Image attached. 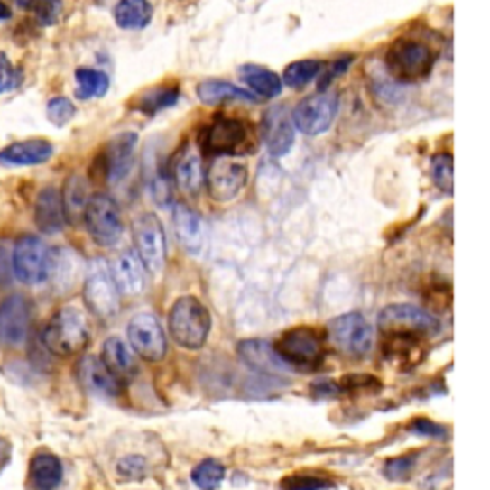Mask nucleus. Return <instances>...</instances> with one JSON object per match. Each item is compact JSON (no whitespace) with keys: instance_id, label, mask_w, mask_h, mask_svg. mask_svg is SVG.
Returning <instances> with one entry per match:
<instances>
[{"instance_id":"f257e3e1","label":"nucleus","mask_w":490,"mask_h":490,"mask_svg":"<svg viewBox=\"0 0 490 490\" xmlns=\"http://www.w3.org/2000/svg\"><path fill=\"white\" fill-rule=\"evenodd\" d=\"M280 360L290 370H316L324 365L326 337L320 329L310 326H297L276 339L273 345Z\"/></svg>"},{"instance_id":"f03ea898","label":"nucleus","mask_w":490,"mask_h":490,"mask_svg":"<svg viewBox=\"0 0 490 490\" xmlns=\"http://www.w3.org/2000/svg\"><path fill=\"white\" fill-rule=\"evenodd\" d=\"M169 331L184 349H201L211 331V314L198 297L186 295L172 305L169 314Z\"/></svg>"},{"instance_id":"7ed1b4c3","label":"nucleus","mask_w":490,"mask_h":490,"mask_svg":"<svg viewBox=\"0 0 490 490\" xmlns=\"http://www.w3.org/2000/svg\"><path fill=\"white\" fill-rule=\"evenodd\" d=\"M88 337L90 331L85 314L75 307L58 310L42 331L44 347L58 356H71L81 353L88 343Z\"/></svg>"},{"instance_id":"20e7f679","label":"nucleus","mask_w":490,"mask_h":490,"mask_svg":"<svg viewBox=\"0 0 490 490\" xmlns=\"http://www.w3.org/2000/svg\"><path fill=\"white\" fill-rule=\"evenodd\" d=\"M201 148L215 157L247 155L255 150V133L247 121L217 116L201 136Z\"/></svg>"},{"instance_id":"39448f33","label":"nucleus","mask_w":490,"mask_h":490,"mask_svg":"<svg viewBox=\"0 0 490 490\" xmlns=\"http://www.w3.org/2000/svg\"><path fill=\"white\" fill-rule=\"evenodd\" d=\"M387 71L399 83H420L428 79L435 66V54L430 46L412 39H397L385 54Z\"/></svg>"},{"instance_id":"423d86ee","label":"nucleus","mask_w":490,"mask_h":490,"mask_svg":"<svg viewBox=\"0 0 490 490\" xmlns=\"http://www.w3.org/2000/svg\"><path fill=\"white\" fill-rule=\"evenodd\" d=\"M377 324L385 337L431 339L439 334L440 324L430 312L414 305H389L377 316Z\"/></svg>"},{"instance_id":"0eeeda50","label":"nucleus","mask_w":490,"mask_h":490,"mask_svg":"<svg viewBox=\"0 0 490 490\" xmlns=\"http://www.w3.org/2000/svg\"><path fill=\"white\" fill-rule=\"evenodd\" d=\"M372 339V326L358 312L337 316V319L329 320L326 328V341H329L341 355L349 358L365 356L370 351Z\"/></svg>"},{"instance_id":"6e6552de","label":"nucleus","mask_w":490,"mask_h":490,"mask_svg":"<svg viewBox=\"0 0 490 490\" xmlns=\"http://www.w3.org/2000/svg\"><path fill=\"white\" fill-rule=\"evenodd\" d=\"M133 232L142 266L153 276L162 274L167 263V240L162 220L153 213L140 215L134 220Z\"/></svg>"},{"instance_id":"1a4fd4ad","label":"nucleus","mask_w":490,"mask_h":490,"mask_svg":"<svg viewBox=\"0 0 490 490\" xmlns=\"http://www.w3.org/2000/svg\"><path fill=\"white\" fill-rule=\"evenodd\" d=\"M85 225L90 238L102 247H112L123 236V220L114 198L97 194L88 198L85 205Z\"/></svg>"},{"instance_id":"9d476101","label":"nucleus","mask_w":490,"mask_h":490,"mask_svg":"<svg viewBox=\"0 0 490 490\" xmlns=\"http://www.w3.org/2000/svg\"><path fill=\"white\" fill-rule=\"evenodd\" d=\"M52 251L37 236H23L14 247V274L27 286H37L51 278Z\"/></svg>"},{"instance_id":"9b49d317","label":"nucleus","mask_w":490,"mask_h":490,"mask_svg":"<svg viewBox=\"0 0 490 490\" xmlns=\"http://www.w3.org/2000/svg\"><path fill=\"white\" fill-rule=\"evenodd\" d=\"M119 297L121 293L109 266L104 261H94L88 268L83 288V299L88 310L97 314L98 319H112L119 310Z\"/></svg>"},{"instance_id":"f8f14e48","label":"nucleus","mask_w":490,"mask_h":490,"mask_svg":"<svg viewBox=\"0 0 490 490\" xmlns=\"http://www.w3.org/2000/svg\"><path fill=\"white\" fill-rule=\"evenodd\" d=\"M339 109L336 94L319 92L299 102L293 109V126L307 136H320L331 129Z\"/></svg>"},{"instance_id":"ddd939ff","label":"nucleus","mask_w":490,"mask_h":490,"mask_svg":"<svg viewBox=\"0 0 490 490\" xmlns=\"http://www.w3.org/2000/svg\"><path fill=\"white\" fill-rule=\"evenodd\" d=\"M205 184H208L209 196L215 201H232L242 194L247 184V169L230 162L228 157H215L211 169L205 172Z\"/></svg>"},{"instance_id":"4468645a","label":"nucleus","mask_w":490,"mask_h":490,"mask_svg":"<svg viewBox=\"0 0 490 490\" xmlns=\"http://www.w3.org/2000/svg\"><path fill=\"white\" fill-rule=\"evenodd\" d=\"M133 351L148 362H160L167 353V337L162 324L152 314H138L129 324Z\"/></svg>"},{"instance_id":"2eb2a0df","label":"nucleus","mask_w":490,"mask_h":490,"mask_svg":"<svg viewBox=\"0 0 490 490\" xmlns=\"http://www.w3.org/2000/svg\"><path fill=\"white\" fill-rule=\"evenodd\" d=\"M31 312L23 295H10L0 303V345L18 347L27 339Z\"/></svg>"},{"instance_id":"dca6fc26","label":"nucleus","mask_w":490,"mask_h":490,"mask_svg":"<svg viewBox=\"0 0 490 490\" xmlns=\"http://www.w3.org/2000/svg\"><path fill=\"white\" fill-rule=\"evenodd\" d=\"M136 144H138L136 133L117 134L107 144L106 153H104V172H106V179L112 184H117L129 177V172L134 163Z\"/></svg>"},{"instance_id":"f3484780","label":"nucleus","mask_w":490,"mask_h":490,"mask_svg":"<svg viewBox=\"0 0 490 490\" xmlns=\"http://www.w3.org/2000/svg\"><path fill=\"white\" fill-rule=\"evenodd\" d=\"M77 377L85 389L94 394H100V397H117L121 393V379L109 372L98 356L87 355L79 360Z\"/></svg>"},{"instance_id":"a211bd4d","label":"nucleus","mask_w":490,"mask_h":490,"mask_svg":"<svg viewBox=\"0 0 490 490\" xmlns=\"http://www.w3.org/2000/svg\"><path fill=\"white\" fill-rule=\"evenodd\" d=\"M263 136L273 155H286L295 142V126L286 106L273 107L263 123Z\"/></svg>"},{"instance_id":"6ab92c4d","label":"nucleus","mask_w":490,"mask_h":490,"mask_svg":"<svg viewBox=\"0 0 490 490\" xmlns=\"http://www.w3.org/2000/svg\"><path fill=\"white\" fill-rule=\"evenodd\" d=\"M238 355L245 366L264 375L288 374L290 368L276 355L274 347L266 339H247L238 345Z\"/></svg>"},{"instance_id":"aec40b11","label":"nucleus","mask_w":490,"mask_h":490,"mask_svg":"<svg viewBox=\"0 0 490 490\" xmlns=\"http://www.w3.org/2000/svg\"><path fill=\"white\" fill-rule=\"evenodd\" d=\"M172 223H175L182 247L192 255H199L205 247V228L199 215L190 209L188 205L177 203L172 205Z\"/></svg>"},{"instance_id":"412c9836","label":"nucleus","mask_w":490,"mask_h":490,"mask_svg":"<svg viewBox=\"0 0 490 490\" xmlns=\"http://www.w3.org/2000/svg\"><path fill=\"white\" fill-rule=\"evenodd\" d=\"M54 153V146L42 138L15 142V144L0 150V163L3 165H41L46 163Z\"/></svg>"},{"instance_id":"4be33fe9","label":"nucleus","mask_w":490,"mask_h":490,"mask_svg":"<svg viewBox=\"0 0 490 490\" xmlns=\"http://www.w3.org/2000/svg\"><path fill=\"white\" fill-rule=\"evenodd\" d=\"M35 223L44 234H58L66 225V209H63V198L56 188H44L37 198L35 205Z\"/></svg>"},{"instance_id":"5701e85b","label":"nucleus","mask_w":490,"mask_h":490,"mask_svg":"<svg viewBox=\"0 0 490 490\" xmlns=\"http://www.w3.org/2000/svg\"><path fill=\"white\" fill-rule=\"evenodd\" d=\"M109 271H112L119 293L138 295L144 290V266L133 251H123Z\"/></svg>"},{"instance_id":"b1692460","label":"nucleus","mask_w":490,"mask_h":490,"mask_svg":"<svg viewBox=\"0 0 490 490\" xmlns=\"http://www.w3.org/2000/svg\"><path fill=\"white\" fill-rule=\"evenodd\" d=\"M175 180L186 196H198L205 184V171L201 165V155L196 148L188 146L175 165Z\"/></svg>"},{"instance_id":"393cba45","label":"nucleus","mask_w":490,"mask_h":490,"mask_svg":"<svg viewBox=\"0 0 490 490\" xmlns=\"http://www.w3.org/2000/svg\"><path fill=\"white\" fill-rule=\"evenodd\" d=\"M63 477L61 462L54 454L42 452L31 460L29 481L35 490H56Z\"/></svg>"},{"instance_id":"a878e982","label":"nucleus","mask_w":490,"mask_h":490,"mask_svg":"<svg viewBox=\"0 0 490 490\" xmlns=\"http://www.w3.org/2000/svg\"><path fill=\"white\" fill-rule=\"evenodd\" d=\"M198 98L208 104V106H217V104H223V102H236V100H242V102H257L259 98L253 97L251 92L236 87L232 83H227V81H217V79H209V81H203L198 85Z\"/></svg>"},{"instance_id":"bb28decb","label":"nucleus","mask_w":490,"mask_h":490,"mask_svg":"<svg viewBox=\"0 0 490 490\" xmlns=\"http://www.w3.org/2000/svg\"><path fill=\"white\" fill-rule=\"evenodd\" d=\"M102 362L117 379L134 374V356L121 337H109L102 347Z\"/></svg>"},{"instance_id":"cd10ccee","label":"nucleus","mask_w":490,"mask_h":490,"mask_svg":"<svg viewBox=\"0 0 490 490\" xmlns=\"http://www.w3.org/2000/svg\"><path fill=\"white\" fill-rule=\"evenodd\" d=\"M153 8L150 0H119L114 18L121 29H144L152 22Z\"/></svg>"},{"instance_id":"c85d7f7f","label":"nucleus","mask_w":490,"mask_h":490,"mask_svg":"<svg viewBox=\"0 0 490 490\" xmlns=\"http://www.w3.org/2000/svg\"><path fill=\"white\" fill-rule=\"evenodd\" d=\"M245 85L261 98H276L282 92V77L261 66H244L240 69Z\"/></svg>"},{"instance_id":"c756f323","label":"nucleus","mask_w":490,"mask_h":490,"mask_svg":"<svg viewBox=\"0 0 490 490\" xmlns=\"http://www.w3.org/2000/svg\"><path fill=\"white\" fill-rule=\"evenodd\" d=\"M179 87L175 85H160L153 87L150 90H144L136 98V107L138 112L146 114V116H153L157 112H162V109H167L171 106H175L179 102Z\"/></svg>"},{"instance_id":"7c9ffc66","label":"nucleus","mask_w":490,"mask_h":490,"mask_svg":"<svg viewBox=\"0 0 490 490\" xmlns=\"http://www.w3.org/2000/svg\"><path fill=\"white\" fill-rule=\"evenodd\" d=\"M77 81V97L88 100V98H100L109 88V77L104 71L90 69V68H79L75 71Z\"/></svg>"},{"instance_id":"2f4dec72","label":"nucleus","mask_w":490,"mask_h":490,"mask_svg":"<svg viewBox=\"0 0 490 490\" xmlns=\"http://www.w3.org/2000/svg\"><path fill=\"white\" fill-rule=\"evenodd\" d=\"M322 71L320 60H299L286 68L282 75V83H286L290 88H301L309 85Z\"/></svg>"},{"instance_id":"473e14b6","label":"nucleus","mask_w":490,"mask_h":490,"mask_svg":"<svg viewBox=\"0 0 490 490\" xmlns=\"http://www.w3.org/2000/svg\"><path fill=\"white\" fill-rule=\"evenodd\" d=\"M192 481L199 490H217L225 481V467L217 460H203L194 467Z\"/></svg>"},{"instance_id":"72a5a7b5","label":"nucleus","mask_w":490,"mask_h":490,"mask_svg":"<svg viewBox=\"0 0 490 490\" xmlns=\"http://www.w3.org/2000/svg\"><path fill=\"white\" fill-rule=\"evenodd\" d=\"M282 490H328L336 486L334 479L328 476H314V473H293L280 483Z\"/></svg>"},{"instance_id":"f704fd0d","label":"nucleus","mask_w":490,"mask_h":490,"mask_svg":"<svg viewBox=\"0 0 490 490\" xmlns=\"http://www.w3.org/2000/svg\"><path fill=\"white\" fill-rule=\"evenodd\" d=\"M431 177L435 184L447 192H454V157L450 153H437L431 160Z\"/></svg>"},{"instance_id":"c9c22d12","label":"nucleus","mask_w":490,"mask_h":490,"mask_svg":"<svg viewBox=\"0 0 490 490\" xmlns=\"http://www.w3.org/2000/svg\"><path fill=\"white\" fill-rule=\"evenodd\" d=\"M20 5L33 12L44 25L54 23L60 12V0H20Z\"/></svg>"},{"instance_id":"e433bc0d","label":"nucleus","mask_w":490,"mask_h":490,"mask_svg":"<svg viewBox=\"0 0 490 490\" xmlns=\"http://www.w3.org/2000/svg\"><path fill=\"white\" fill-rule=\"evenodd\" d=\"M46 116H49L51 123H54L56 126H63L66 123H69L75 116V106L71 100L58 97L52 98L49 102V107H46Z\"/></svg>"},{"instance_id":"4c0bfd02","label":"nucleus","mask_w":490,"mask_h":490,"mask_svg":"<svg viewBox=\"0 0 490 490\" xmlns=\"http://www.w3.org/2000/svg\"><path fill=\"white\" fill-rule=\"evenodd\" d=\"M88 201V199H87ZM85 186H83V180L73 177L69 182H68V190H66V199H63V209H66V213L73 215L75 211H85Z\"/></svg>"},{"instance_id":"58836bf2","label":"nucleus","mask_w":490,"mask_h":490,"mask_svg":"<svg viewBox=\"0 0 490 490\" xmlns=\"http://www.w3.org/2000/svg\"><path fill=\"white\" fill-rule=\"evenodd\" d=\"M117 473L123 479L138 481L146 476V462L140 456H126L117 464Z\"/></svg>"},{"instance_id":"ea45409f","label":"nucleus","mask_w":490,"mask_h":490,"mask_svg":"<svg viewBox=\"0 0 490 490\" xmlns=\"http://www.w3.org/2000/svg\"><path fill=\"white\" fill-rule=\"evenodd\" d=\"M22 71L15 69L10 60L0 52V94L6 92V90H12V88H18L20 83H22Z\"/></svg>"},{"instance_id":"a19ab883","label":"nucleus","mask_w":490,"mask_h":490,"mask_svg":"<svg viewBox=\"0 0 490 490\" xmlns=\"http://www.w3.org/2000/svg\"><path fill=\"white\" fill-rule=\"evenodd\" d=\"M414 458L412 456H401V458H393L385 464V476L393 481L399 479H408L410 471L414 469Z\"/></svg>"},{"instance_id":"79ce46f5","label":"nucleus","mask_w":490,"mask_h":490,"mask_svg":"<svg viewBox=\"0 0 490 490\" xmlns=\"http://www.w3.org/2000/svg\"><path fill=\"white\" fill-rule=\"evenodd\" d=\"M351 61H353V58H351V56H347V58L336 60L334 63H331L329 69L324 73V77H320V83H319L320 92H324V90H326V88H328L331 83L336 81V79H337L339 75H343L347 69H349Z\"/></svg>"},{"instance_id":"37998d69","label":"nucleus","mask_w":490,"mask_h":490,"mask_svg":"<svg viewBox=\"0 0 490 490\" xmlns=\"http://www.w3.org/2000/svg\"><path fill=\"white\" fill-rule=\"evenodd\" d=\"M412 431L420 433V435H428V437H445V428H440V425L430 421V420H416L412 425Z\"/></svg>"},{"instance_id":"c03bdc74","label":"nucleus","mask_w":490,"mask_h":490,"mask_svg":"<svg viewBox=\"0 0 490 490\" xmlns=\"http://www.w3.org/2000/svg\"><path fill=\"white\" fill-rule=\"evenodd\" d=\"M8 273V261H6V253L5 249H0V278L6 276Z\"/></svg>"},{"instance_id":"a18cd8bd","label":"nucleus","mask_w":490,"mask_h":490,"mask_svg":"<svg viewBox=\"0 0 490 490\" xmlns=\"http://www.w3.org/2000/svg\"><path fill=\"white\" fill-rule=\"evenodd\" d=\"M10 18V8L0 0V20H8Z\"/></svg>"}]
</instances>
